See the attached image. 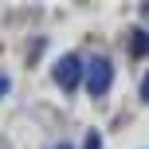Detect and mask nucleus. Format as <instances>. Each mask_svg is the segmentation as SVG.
<instances>
[{"mask_svg":"<svg viewBox=\"0 0 149 149\" xmlns=\"http://www.w3.org/2000/svg\"><path fill=\"white\" fill-rule=\"evenodd\" d=\"M82 79H86V90L90 94H106V86L114 82V67L106 55H94V59H86V71H82Z\"/></svg>","mask_w":149,"mask_h":149,"instance_id":"obj_1","label":"nucleus"},{"mask_svg":"<svg viewBox=\"0 0 149 149\" xmlns=\"http://www.w3.org/2000/svg\"><path fill=\"white\" fill-rule=\"evenodd\" d=\"M82 71H86V63H79V55H63V59L55 63V82H59L63 90H79Z\"/></svg>","mask_w":149,"mask_h":149,"instance_id":"obj_2","label":"nucleus"},{"mask_svg":"<svg viewBox=\"0 0 149 149\" xmlns=\"http://www.w3.org/2000/svg\"><path fill=\"white\" fill-rule=\"evenodd\" d=\"M130 51L141 59V55L149 51V31H134V39H130Z\"/></svg>","mask_w":149,"mask_h":149,"instance_id":"obj_3","label":"nucleus"},{"mask_svg":"<svg viewBox=\"0 0 149 149\" xmlns=\"http://www.w3.org/2000/svg\"><path fill=\"white\" fill-rule=\"evenodd\" d=\"M82 149H102V137L90 130V134H86V141H82Z\"/></svg>","mask_w":149,"mask_h":149,"instance_id":"obj_4","label":"nucleus"},{"mask_svg":"<svg viewBox=\"0 0 149 149\" xmlns=\"http://www.w3.org/2000/svg\"><path fill=\"white\" fill-rule=\"evenodd\" d=\"M141 98L149 102V71H145V79H141Z\"/></svg>","mask_w":149,"mask_h":149,"instance_id":"obj_5","label":"nucleus"},{"mask_svg":"<svg viewBox=\"0 0 149 149\" xmlns=\"http://www.w3.org/2000/svg\"><path fill=\"white\" fill-rule=\"evenodd\" d=\"M4 90H8V79H4V74H0V98H4Z\"/></svg>","mask_w":149,"mask_h":149,"instance_id":"obj_6","label":"nucleus"},{"mask_svg":"<svg viewBox=\"0 0 149 149\" xmlns=\"http://www.w3.org/2000/svg\"><path fill=\"white\" fill-rule=\"evenodd\" d=\"M55 149H74V145H67V141H59V145H55Z\"/></svg>","mask_w":149,"mask_h":149,"instance_id":"obj_7","label":"nucleus"}]
</instances>
